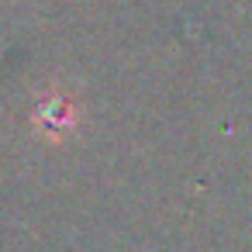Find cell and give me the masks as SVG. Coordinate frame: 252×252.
Returning a JSON list of instances; mask_svg holds the SVG:
<instances>
[{
	"label": "cell",
	"instance_id": "obj_1",
	"mask_svg": "<svg viewBox=\"0 0 252 252\" xmlns=\"http://www.w3.org/2000/svg\"><path fill=\"white\" fill-rule=\"evenodd\" d=\"M32 125L35 131L45 138V142H63L76 131L80 125V100L63 90V87H45L35 100V111H32Z\"/></svg>",
	"mask_w": 252,
	"mask_h": 252
}]
</instances>
